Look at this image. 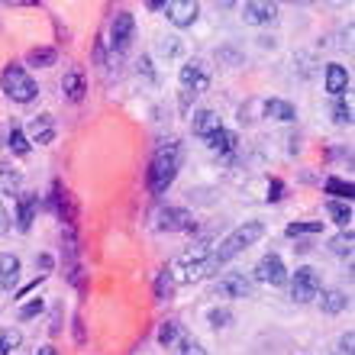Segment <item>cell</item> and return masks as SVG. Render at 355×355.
<instances>
[{
	"label": "cell",
	"instance_id": "obj_14",
	"mask_svg": "<svg viewBox=\"0 0 355 355\" xmlns=\"http://www.w3.org/2000/svg\"><path fill=\"white\" fill-rule=\"evenodd\" d=\"M62 91H65L68 101H75V103L85 101L87 97V75L78 65H71L65 75H62Z\"/></svg>",
	"mask_w": 355,
	"mask_h": 355
},
{
	"label": "cell",
	"instance_id": "obj_42",
	"mask_svg": "<svg viewBox=\"0 0 355 355\" xmlns=\"http://www.w3.org/2000/svg\"><path fill=\"white\" fill-rule=\"evenodd\" d=\"M42 281H46V275H36V281H33V284H26V288H23V291H19V300H23V297H26V294H29V291H36V288H39V284H42Z\"/></svg>",
	"mask_w": 355,
	"mask_h": 355
},
{
	"label": "cell",
	"instance_id": "obj_44",
	"mask_svg": "<svg viewBox=\"0 0 355 355\" xmlns=\"http://www.w3.org/2000/svg\"><path fill=\"white\" fill-rule=\"evenodd\" d=\"M139 68H142V75H146V78H152V62H149V55L139 58Z\"/></svg>",
	"mask_w": 355,
	"mask_h": 355
},
{
	"label": "cell",
	"instance_id": "obj_34",
	"mask_svg": "<svg viewBox=\"0 0 355 355\" xmlns=\"http://www.w3.org/2000/svg\"><path fill=\"white\" fill-rule=\"evenodd\" d=\"M333 123H339V126H349V123H352V107H349L343 97H333Z\"/></svg>",
	"mask_w": 355,
	"mask_h": 355
},
{
	"label": "cell",
	"instance_id": "obj_27",
	"mask_svg": "<svg viewBox=\"0 0 355 355\" xmlns=\"http://www.w3.org/2000/svg\"><path fill=\"white\" fill-rule=\"evenodd\" d=\"M329 216H333V223H339L343 230H349V223H352V207H349V200L343 204V200H329L327 204Z\"/></svg>",
	"mask_w": 355,
	"mask_h": 355
},
{
	"label": "cell",
	"instance_id": "obj_39",
	"mask_svg": "<svg viewBox=\"0 0 355 355\" xmlns=\"http://www.w3.org/2000/svg\"><path fill=\"white\" fill-rule=\"evenodd\" d=\"M352 349H355V336L346 333V336L339 339V355H352Z\"/></svg>",
	"mask_w": 355,
	"mask_h": 355
},
{
	"label": "cell",
	"instance_id": "obj_24",
	"mask_svg": "<svg viewBox=\"0 0 355 355\" xmlns=\"http://www.w3.org/2000/svg\"><path fill=\"white\" fill-rule=\"evenodd\" d=\"M55 58H58L55 49L39 46V49H29V52H26V65H33V68H49V65H55Z\"/></svg>",
	"mask_w": 355,
	"mask_h": 355
},
{
	"label": "cell",
	"instance_id": "obj_18",
	"mask_svg": "<svg viewBox=\"0 0 355 355\" xmlns=\"http://www.w3.org/2000/svg\"><path fill=\"white\" fill-rule=\"evenodd\" d=\"M265 116H268V120H278V123H294L297 120V110H294V103H288V101H278V97H275V101H265Z\"/></svg>",
	"mask_w": 355,
	"mask_h": 355
},
{
	"label": "cell",
	"instance_id": "obj_28",
	"mask_svg": "<svg viewBox=\"0 0 355 355\" xmlns=\"http://www.w3.org/2000/svg\"><path fill=\"white\" fill-rule=\"evenodd\" d=\"M155 55L165 58V62L178 58V55H181V39H178V36H165V39H159V42H155Z\"/></svg>",
	"mask_w": 355,
	"mask_h": 355
},
{
	"label": "cell",
	"instance_id": "obj_20",
	"mask_svg": "<svg viewBox=\"0 0 355 355\" xmlns=\"http://www.w3.org/2000/svg\"><path fill=\"white\" fill-rule=\"evenodd\" d=\"M349 87V71L343 65H327V94H333V97H343V91Z\"/></svg>",
	"mask_w": 355,
	"mask_h": 355
},
{
	"label": "cell",
	"instance_id": "obj_35",
	"mask_svg": "<svg viewBox=\"0 0 355 355\" xmlns=\"http://www.w3.org/2000/svg\"><path fill=\"white\" fill-rule=\"evenodd\" d=\"M178 333H181V323H178V320H165V323L159 327V343L162 346H171V343L178 339Z\"/></svg>",
	"mask_w": 355,
	"mask_h": 355
},
{
	"label": "cell",
	"instance_id": "obj_33",
	"mask_svg": "<svg viewBox=\"0 0 355 355\" xmlns=\"http://www.w3.org/2000/svg\"><path fill=\"white\" fill-rule=\"evenodd\" d=\"M207 320H210V327L214 329H226V327H233V313L226 307H214V310H207Z\"/></svg>",
	"mask_w": 355,
	"mask_h": 355
},
{
	"label": "cell",
	"instance_id": "obj_22",
	"mask_svg": "<svg viewBox=\"0 0 355 355\" xmlns=\"http://www.w3.org/2000/svg\"><path fill=\"white\" fill-rule=\"evenodd\" d=\"M17 200H19V210H17V223H19V230L26 233L29 226H33V210H36V194H26V191H23V194H19Z\"/></svg>",
	"mask_w": 355,
	"mask_h": 355
},
{
	"label": "cell",
	"instance_id": "obj_46",
	"mask_svg": "<svg viewBox=\"0 0 355 355\" xmlns=\"http://www.w3.org/2000/svg\"><path fill=\"white\" fill-rule=\"evenodd\" d=\"M39 268L49 271V268H52V259H49V255H39Z\"/></svg>",
	"mask_w": 355,
	"mask_h": 355
},
{
	"label": "cell",
	"instance_id": "obj_29",
	"mask_svg": "<svg viewBox=\"0 0 355 355\" xmlns=\"http://www.w3.org/2000/svg\"><path fill=\"white\" fill-rule=\"evenodd\" d=\"M329 249H333V255H339V259H349V255H352V230L333 236V239H329Z\"/></svg>",
	"mask_w": 355,
	"mask_h": 355
},
{
	"label": "cell",
	"instance_id": "obj_36",
	"mask_svg": "<svg viewBox=\"0 0 355 355\" xmlns=\"http://www.w3.org/2000/svg\"><path fill=\"white\" fill-rule=\"evenodd\" d=\"M327 194H336V197H352L355 187L349 184V181H343V178H327Z\"/></svg>",
	"mask_w": 355,
	"mask_h": 355
},
{
	"label": "cell",
	"instance_id": "obj_15",
	"mask_svg": "<svg viewBox=\"0 0 355 355\" xmlns=\"http://www.w3.org/2000/svg\"><path fill=\"white\" fill-rule=\"evenodd\" d=\"M223 130V120H220V113L216 110H197L194 123H191V132L200 136V139H210L214 132Z\"/></svg>",
	"mask_w": 355,
	"mask_h": 355
},
{
	"label": "cell",
	"instance_id": "obj_9",
	"mask_svg": "<svg viewBox=\"0 0 355 355\" xmlns=\"http://www.w3.org/2000/svg\"><path fill=\"white\" fill-rule=\"evenodd\" d=\"M288 275H291V271L284 268V262H281L278 252H268L262 262L255 265V278L265 281V284H271V288H281V284H288Z\"/></svg>",
	"mask_w": 355,
	"mask_h": 355
},
{
	"label": "cell",
	"instance_id": "obj_13",
	"mask_svg": "<svg viewBox=\"0 0 355 355\" xmlns=\"http://www.w3.org/2000/svg\"><path fill=\"white\" fill-rule=\"evenodd\" d=\"M216 294H223V297H249L252 294V281L245 278V275H239V271H230V275L220 278Z\"/></svg>",
	"mask_w": 355,
	"mask_h": 355
},
{
	"label": "cell",
	"instance_id": "obj_31",
	"mask_svg": "<svg viewBox=\"0 0 355 355\" xmlns=\"http://www.w3.org/2000/svg\"><path fill=\"white\" fill-rule=\"evenodd\" d=\"M7 146H10V152H13V155H26L29 152V146H33V142H29V136L23 130H10V136H7Z\"/></svg>",
	"mask_w": 355,
	"mask_h": 355
},
{
	"label": "cell",
	"instance_id": "obj_32",
	"mask_svg": "<svg viewBox=\"0 0 355 355\" xmlns=\"http://www.w3.org/2000/svg\"><path fill=\"white\" fill-rule=\"evenodd\" d=\"M23 336H19V329H0V355H10L17 352Z\"/></svg>",
	"mask_w": 355,
	"mask_h": 355
},
{
	"label": "cell",
	"instance_id": "obj_16",
	"mask_svg": "<svg viewBox=\"0 0 355 355\" xmlns=\"http://www.w3.org/2000/svg\"><path fill=\"white\" fill-rule=\"evenodd\" d=\"M29 136H33L36 146H49V142L55 139V120L49 113H39L36 120H29Z\"/></svg>",
	"mask_w": 355,
	"mask_h": 355
},
{
	"label": "cell",
	"instance_id": "obj_10",
	"mask_svg": "<svg viewBox=\"0 0 355 355\" xmlns=\"http://www.w3.org/2000/svg\"><path fill=\"white\" fill-rule=\"evenodd\" d=\"M165 17H168L171 26L178 29H187V26H194V19L197 13H200V7H197V0H165Z\"/></svg>",
	"mask_w": 355,
	"mask_h": 355
},
{
	"label": "cell",
	"instance_id": "obj_4",
	"mask_svg": "<svg viewBox=\"0 0 355 355\" xmlns=\"http://www.w3.org/2000/svg\"><path fill=\"white\" fill-rule=\"evenodd\" d=\"M178 81H181V91L191 94V97H200V94L210 87V65L204 58H191L184 62V68L178 71Z\"/></svg>",
	"mask_w": 355,
	"mask_h": 355
},
{
	"label": "cell",
	"instance_id": "obj_26",
	"mask_svg": "<svg viewBox=\"0 0 355 355\" xmlns=\"http://www.w3.org/2000/svg\"><path fill=\"white\" fill-rule=\"evenodd\" d=\"M171 294H175V275L168 268H162L159 278H155V300L165 304V300H171Z\"/></svg>",
	"mask_w": 355,
	"mask_h": 355
},
{
	"label": "cell",
	"instance_id": "obj_2",
	"mask_svg": "<svg viewBox=\"0 0 355 355\" xmlns=\"http://www.w3.org/2000/svg\"><path fill=\"white\" fill-rule=\"evenodd\" d=\"M265 236V223H259V220H249V223H243V226H236L233 233L226 236L223 243H220V249L214 252V259H216V265L223 268L226 262H233L239 252H245L252 243H259Z\"/></svg>",
	"mask_w": 355,
	"mask_h": 355
},
{
	"label": "cell",
	"instance_id": "obj_11",
	"mask_svg": "<svg viewBox=\"0 0 355 355\" xmlns=\"http://www.w3.org/2000/svg\"><path fill=\"white\" fill-rule=\"evenodd\" d=\"M78 255H81V249H78V236H75V230H65V239H62L65 278L71 281V284H78V288H81V265H78Z\"/></svg>",
	"mask_w": 355,
	"mask_h": 355
},
{
	"label": "cell",
	"instance_id": "obj_5",
	"mask_svg": "<svg viewBox=\"0 0 355 355\" xmlns=\"http://www.w3.org/2000/svg\"><path fill=\"white\" fill-rule=\"evenodd\" d=\"M288 281H291V300H297V304H310L320 294V271L313 265L294 268V278Z\"/></svg>",
	"mask_w": 355,
	"mask_h": 355
},
{
	"label": "cell",
	"instance_id": "obj_37",
	"mask_svg": "<svg viewBox=\"0 0 355 355\" xmlns=\"http://www.w3.org/2000/svg\"><path fill=\"white\" fill-rule=\"evenodd\" d=\"M178 355H207V349L200 346L194 336H181V343H178Z\"/></svg>",
	"mask_w": 355,
	"mask_h": 355
},
{
	"label": "cell",
	"instance_id": "obj_3",
	"mask_svg": "<svg viewBox=\"0 0 355 355\" xmlns=\"http://www.w3.org/2000/svg\"><path fill=\"white\" fill-rule=\"evenodd\" d=\"M0 87H3V94H7L13 103H33L39 97V85L29 78L26 68H19V65L3 68V75H0Z\"/></svg>",
	"mask_w": 355,
	"mask_h": 355
},
{
	"label": "cell",
	"instance_id": "obj_40",
	"mask_svg": "<svg viewBox=\"0 0 355 355\" xmlns=\"http://www.w3.org/2000/svg\"><path fill=\"white\" fill-rule=\"evenodd\" d=\"M85 320H81V317H75V343H78V346H85Z\"/></svg>",
	"mask_w": 355,
	"mask_h": 355
},
{
	"label": "cell",
	"instance_id": "obj_43",
	"mask_svg": "<svg viewBox=\"0 0 355 355\" xmlns=\"http://www.w3.org/2000/svg\"><path fill=\"white\" fill-rule=\"evenodd\" d=\"M10 230V216H7V210H3V204H0V236Z\"/></svg>",
	"mask_w": 355,
	"mask_h": 355
},
{
	"label": "cell",
	"instance_id": "obj_30",
	"mask_svg": "<svg viewBox=\"0 0 355 355\" xmlns=\"http://www.w3.org/2000/svg\"><path fill=\"white\" fill-rule=\"evenodd\" d=\"M284 233H288L291 239H297V236H317V233H323V223H313V220H300V223H291Z\"/></svg>",
	"mask_w": 355,
	"mask_h": 355
},
{
	"label": "cell",
	"instance_id": "obj_23",
	"mask_svg": "<svg viewBox=\"0 0 355 355\" xmlns=\"http://www.w3.org/2000/svg\"><path fill=\"white\" fill-rule=\"evenodd\" d=\"M210 255H214V243H210V239H200V243L191 245V249H187V252L181 255L178 262H181V265H194V262H204V259H210Z\"/></svg>",
	"mask_w": 355,
	"mask_h": 355
},
{
	"label": "cell",
	"instance_id": "obj_21",
	"mask_svg": "<svg viewBox=\"0 0 355 355\" xmlns=\"http://www.w3.org/2000/svg\"><path fill=\"white\" fill-rule=\"evenodd\" d=\"M317 297H320V310L323 313H343L349 307V297L343 291H320Z\"/></svg>",
	"mask_w": 355,
	"mask_h": 355
},
{
	"label": "cell",
	"instance_id": "obj_41",
	"mask_svg": "<svg viewBox=\"0 0 355 355\" xmlns=\"http://www.w3.org/2000/svg\"><path fill=\"white\" fill-rule=\"evenodd\" d=\"M281 194H284V184H281L278 178L271 181V194H268V200H281Z\"/></svg>",
	"mask_w": 355,
	"mask_h": 355
},
{
	"label": "cell",
	"instance_id": "obj_6",
	"mask_svg": "<svg viewBox=\"0 0 355 355\" xmlns=\"http://www.w3.org/2000/svg\"><path fill=\"white\" fill-rule=\"evenodd\" d=\"M132 36H136V19H132V13H126V10L113 13V19H110V46H113V52H126L130 42H132Z\"/></svg>",
	"mask_w": 355,
	"mask_h": 355
},
{
	"label": "cell",
	"instance_id": "obj_19",
	"mask_svg": "<svg viewBox=\"0 0 355 355\" xmlns=\"http://www.w3.org/2000/svg\"><path fill=\"white\" fill-rule=\"evenodd\" d=\"M0 194L7 197H19L23 194V175L10 165H0Z\"/></svg>",
	"mask_w": 355,
	"mask_h": 355
},
{
	"label": "cell",
	"instance_id": "obj_12",
	"mask_svg": "<svg viewBox=\"0 0 355 355\" xmlns=\"http://www.w3.org/2000/svg\"><path fill=\"white\" fill-rule=\"evenodd\" d=\"M243 19L249 26H271L278 19V7L268 0H249V3H243Z\"/></svg>",
	"mask_w": 355,
	"mask_h": 355
},
{
	"label": "cell",
	"instance_id": "obj_17",
	"mask_svg": "<svg viewBox=\"0 0 355 355\" xmlns=\"http://www.w3.org/2000/svg\"><path fill=\"white\" fill-rule=\"evenodd\" d=\"M19 281V255L0 252V291H10Z\"/></svg>",
	"mask_w": 355,
	"mask_h": 355
},
{
	"label": "cell",
	"instance_id": "obj_45",
	"mask_svg": "<svg viewBox=\"0 0 355 355\" xmlns=\"http://www.w3.org/2000/svg\"><path fill=\"white\" fill-rule=\"evenodd\" d=\"M36 355H62V352H58L55 346H39V349H36Z\"/></svg>",
	"mask_w": 355,
	"mask_h": 355
},
{
	"label": "cell",
	"instance_id": "obj_8",
	"mask_svg": "<svg viewBox=\"0 0 355 355\" xmlns=\"http://www.w3.org/2000/svg\"><path fill=\"white\" fill-rule=\"evenodd\" d=\"M52 197H55V214L65 223V230H78V204H75V197H71V191L62 181H55L52 184Z\"/></svg>",
	"mask_w": 355,
	"mask_h": 355
},
{
	"label": "cell",
	"instance_id": "obj_7",
	"mask_svg": "<svg viewBox=\"0 0 355 355\" xmlns=\"http://www.w3.org/2000/svg\"><path fill=\"white\" fill-rule=\"evenodd\" d=\"M155 230L159 233H181V230H194V216L184 207H162L155 214Z\"/></svg>",
	"mask_w": 355,
	"mask_h": 355
},
{
	"label": "cell",
	"instance_id": "obj_38",
	"mask_svg": "<svg viewBox=\"0 0 355 355\" xmlns=\"http://www.w3.org/2000/svg\"><path fill=\"white\" fill-rule=\"evenodd\" d=\"M42 310H46V300H42V297H36V300H29V304H23V307H19V313H17V317H19V320H33V317H39Z\"/></svg>",
	"mask_w": 355,
	"mask_h": 355
},
{
	"label": "cell",
	"instance_id": "obj_1",
	"mask_svg": "<svg viewBox=\"0 0 355 355\" xmlns=\"http://www.w3.org/2000/svg\"><path fill=\"white\" fill-rule=\"evenodd\" d=\"M178 168H181V139H165L159 142V149L152 152V162H149V191L155 197H162L165 191L171 187L175 181Z\"/></svg>",
	"mask_w": 355,
	"mask_h": 355
},
{
	"label": "cell",
	"instance_id": "obj_25",
	"mask_svg": "<svg viewBox=\"0 0 355 355\" xmlns=\"http://www.w3.org/2000/svg\"><path fill=\"white\" fill-rule=\"evenodd\" d=\"M207 146H210L214 152H220V155H226V152H233L236 146H239V139H236V132L220 130V132H214V136L207 139Z\"/></svg>",
	"mask_w": 355,
	"mask_h": 355
}]
</instances>
